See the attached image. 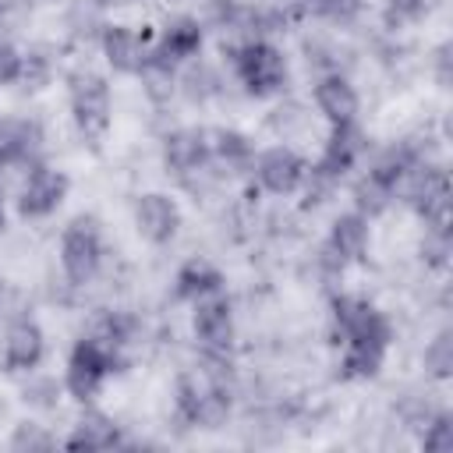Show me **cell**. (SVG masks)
<instances>
[{"mask_svg": "<svg viewBox=\"0 0 453 453\" xmlns=\"http://www.w3.org/2000/svg\"><path fill=\"white\" fill-rule=\"evenodd\" d=\"M177 411L195 428H219L230 418V396L205 375H184L177 382Z\"/></svg>", "mask_w": 453, "mask_h": 453, "instance_id": "8992f818", "label": "cell"}, {"mask_svg": "<svg viewBox=\"0 0 453 453\" xmlns=\"http://www.w3.org/2000/svg\"><path fill=\"white\" fill-rule=\"evenodd\" d=\"M425 368H428L432 379H449L453 375V333L449 329H439L435 340H428Z\"/></svg>", "mask_w": 453, "mask_h": 453, "instance_id": "603a6c76", "label": "cell"}, {"mask_svg": "<svg viewBox=\"0 0 453 453\" xmlns=\"http://www.w3.org/2000/svg\"><path fill=\"white\" fill-rule=\"evenodd\" d=\"M120 428L113 425V418L99 414V411H85V418L74 425V432L67 435V449H113L120 446Z\"/></svg>", "mask_w": 453, "mask_h": 453, "instance_id": "d6986e66", "label": "cell"}, {"mask_svg": "<svg viewBox=\"0 0 453 453\" xmlns=\"http://www.w3.org/2000/svg\"><path fill=\"white\" fill-rule=\"evenodd\" d=\"M255 177L269 195H294L308 177V163L290 145H273V149L258 152Z\"/></svg>", "mask_w": 453, "mask_h": 453, "instance_id": "30bf717a", "label": "cell"}, {"mask_svg": "<svg viewBox=\"0 0 453 453\" xmlns=\"http://www.w3.org/2000/svg\"><path fill=\"white\" fill-rule=\"evenodd\" d=\"M393 188H386V184H379L372 173H365L357 184H354V212H361L365 219H375V216H382L386 209H389V202H393Z\"/></svg>", "mask_w": 453, "mask_h": 453, "instance_id": "7402d4cb", "label": "cell"}, {"mask_svg": "<svg viewBox=\"0 0 453 453\" xmlns=\"http://www.w3.org/2000/svg\"><path fill=\"white\" fill-rule=\"evenodd\" d=\"M421 446H425V449H432V453H449V449H453V418H449L446 411H442V414L425 418Z\"/></svg>", "mask_w": 453, "mask_h": 453, "instance_id": "d4e9b609", "label": "cell"}, {"mask_svg": "<svg viewBox=\"0 0 453 453\" xmlns=\"http://www.w3.org/2000/svg\"><path fill=\"white\" fill-rule=\"evenodd\" d=\"M421 156L414 152V145H407V142H396V145H389V149H382L379 152V159L372 163V177L379 180V184H386V188H393L396 191V184L403 180V173L418 163Z\"/></svg>", "mask_w": 453, "mask_h": 453, "instance_id": "ffe728a7", "label": "cell"}, {"mask_svg": "<svg viewBox=\"0 0 453 453\" xmlns=\"http://www.w3.org/2000/svg\"><path fill=\"white\" fill-rule=\"evenodd\" d=\"M315 106L329 124L357 120V92L343 74H326L315 85Z\"/></svg>", "mask_w": 453, "mask_h": 453, "instance_id": "e0dca14e", "label": "cell"}, {"mask_svg": "<svg viewBox=\"0 0 453 453\" xmlns=\"http://www.w3.org/2000/svg\"><path fill=\"white\" fill-rule=\"evenodd\" d=\"M117 361H120V347L99 340V336H81L67 357V372H64V386L74 400L88 403L99 396L103 382L117 372Z\"/></svg>", "mask_w": 453, "mask_h": 453, "instance_id": "7a4b0ae2", "label": "cell"}, {"mask_svg": "<svg viewBox=\"0 0 453 453\" xmlns=\"http://www.w3.org/2000/svg\"><path fill=\"white\" fill-rule=\"evenodd\" d=\"M67 188H71V180H67L64 170L46 166V163H35L28 170L21 191H18V212L25 219H46V216H53L64 205Z\"/></svg>", "mask_w": 453, "mask_h": 453, "instance_id": "52a82bcc", "label": "cell"}, {"mask_svg": "<svg viewBox=\"0 0 453 453\" xmlns=\"http://www.w3.org/2000/svg\"><path fill=\"white\" fill-rule=\"evenodd\" d=\"M361 152H365V134H361L357 120H350V124H333L329 142H326V149H322V156H319V163H315L311 173L333 184V180H340L347 170H354V163L361 159Z\"/></svg>", "mask_w": 453, "mask_h": 453, "instance_id": "8fae6325", "label": "cell"}, {"mask_svg": "<svg viewBox=\"0 0 453 453\" xmlns=\"http://www.w3.org/2000/svg\"><path fill=\"white\" fill-rule=\"evenodd\" d=\"M365 0H311V7L322 14V18H333V21H350L357 18Z\"/></svg>", "mask_w": 453, "mask_h": 453, "instance_id": "4316f807", "label": "cell"}, {"mask_svg": "<svg viewBox=\"0 0 453 453\" xmlns=\"http://www.w3.org/2000/svg\"><path fill=\"white\" fill-rule=\"evenodd\" d=\"M71 117H74L81 138H88L92 145L110 131L113 99H110V85L103 74L81 71L71 78Z\"/></svg>", "mask_w": 453, "mask_h": 453, "instance_id": "5b68a950", "label": "cell"}, {"mask_svg": "<svg viewBox=\"0 0 453 453\" xmlns=\"http://www.w3.org/2000/svg\"><path fill=\"white\" fill-rule=\"evenodd\" d=\"M333 322L343 340V379H375L393 343L389 319L372 301L340 294L333 297Z\"/></svg>", "mask_w": 453, "mask_h": 453, "instance_id": "6da1fadb", "label": "cell"}, {"mask_svg": "<svg viewBox=\"0 0 453 453\" xmlns=\"http://www.w3.org/2000/svg\"><path fill=\"white\" fill-rule=\"evenodd\" d=\"M21 67H25V57L11 42H0V85L18 81L21 78Z\"/></svg>", "mask_w": 453, "mask_h": 453, "instance_id": "83f0119b", "label": "cell"}, {"mask_svg": "<svg viewBox=\"0 0 453 453\" xmlns=\"http://www.w3.org/2000/svg\"><path fill=\"white\" fill-rule=\"evenodd\" d=\"M60 265L71 283H88L103 265V234L96 216H74L60 234Z\"/></svg>", "mask_w": 453, "mask_h": 453, "instance_id": "277c9868", "label": "cell"}, {"mask_svg": "<svg viewBox=\"0 0 453 453\" xmlns=\"http://www.w3.org/2000/svg\"><path fill=\"white\" fill-rule=\"evenodd\" d=\"M209 145H212V156L223 159L226 166H248V163L255 159V145H251V138L241 134V131H230V127L209 134Z\"/></svg>", "mask_w": 453, "mask_h": 453, "instance_id": "44dd1931", "label": "cell"}, {"mask_svg": "<svg viewBox=\"0 0 453 453\" xmlns=\"http://www.w3.org/2000/svg\"><path fill=\"white\" fill-rule=\"evenodd\" d=\"M42 354H46V336H42L39 322L18 319L4 336V368L7 372H32V368H39Z\"/></svg>", "mask_w": 453, "mask_h": 453, "instance_id": "2e32d148", "label": "cell"}, {"mask_svg": "<svg viewBox=\"0 0 453 453\" xmlns=\"http://www.w3.org/2000/svg\"><path fill=\"white\" fill-rule=\"evenodd\" d=\"M212 159V145H209V131L202 127H177L163 138V166L173 173H195Z\"/></svg>", "mask_w": 453, "mask_h": 453, "instance_id": "9a60e30c", "label": "cell"}, {"mask_svg": "<svg viewBox=\"0 0 453 453\" xmlns=\"http://www.w3.org/2000/svg\"><path fill=\"white\" fill-rule=\"evenodd\" d=\"M389 4H393V7L400 11V14H418L425 0H389Z\"/></svg>", "mask_w": 453, "mask_h": 453, "instance_id": "f1b7e54d", "label": "cell"}, {"mask_svg": "<svg viewBox=\"0 0 453 453\" xmlns=\"http://www.w3.org/2000/svg\"><path fill=\"white\" fill-rule=\"evenodd\" d=\"M219 290H223V273L205 258H188L173 276V294H177V301H188V304H195L209 294H219Z\"/></svg>", "mask_w": 453, "mask_h": 453, "instance_id": "ac0fdd59", "label": "cell"}, {"mask_svg": "<svg viewBox=\"0 0 453 453\" xmlns=\"http://www.w3.org/2000/svg\"><path fill=\"white\" fill-rule=\"evenodd\" d=\"M421 255H425V262H428L432 269H442V265L449 262V234L428 230V234H425V244H421Z\"/></svg>", "mask_w": 453, "mask_h": 453, "instance_id": "484cf974", "label": "cell"}, {"mask_svg": "<svg viewBox=\"0 0 453 453\" xmlns=\"http://www.w3.org/2000/svg\"><path fill=\"white\" fill-rule=\"evenodd\" d=\"M446 60H449V46H442V50H439V81H442V85L449 81V71H446Z\"/></svg>", "mask_w": 453, "mask_h": 453, "instance_id": "f546056e", "label": "cell"}, {"mask_svg": "<svg viewBox=\"0 0 453 453\" xmlns=\"http://www.w3.org/2000/svg\"><path fill=\"white\" fill-rule=\"evenodd\" d=\"M134 226L149 244H170L180 230V205L163 191H149L134 202Z\"/></svg>", "mask_w": 453, "mask_h": 453, "instance_id": "7c38bea8", "label": "cell"}, {"mask_svg": "<svg viewBox=\"0 0 453 453\" xmlns=\"http://www.w3.org/2000/svg\"><path fill=\"white\" fill-rule=\"evenodd\" d=\"M103 57L120 74H142L149 57V32H138L131 25H106L99 35Z\"/></svg>", "mask_w": 453, "mask_h": 453, "instance_id": "5bb4252c", "label": "cell"}, {"mask_svg": "<svg viewBox=\"0 0 453 453\" xmlns=\"http://www.w3.org/2000/svg\"><path fill=\"white\" fill-rule=\"evenodd\" d=\"M234 71H237L244 92L255 99L276 96L287 85V57L265 39H251V42L237 46L234 50Z\"/></svg>", "mask_w": 453, "mask_h": 453, "instance_id": "3957f363", "label": "cell"}, {"mask_svg": "<svg viewBox=\"0 0 453 453\" xmlns=\"http://www.w3.org/2000/svg\"><path fill=\"white\" fill-rule=\"evenodd\" d=\"M202 42H205V35H202V25H198L195 18H173V21L159 32V39L149 46L145 64L173 71L177 64L191 60V57L202 50Z\"/></svg>", "mask_w": 453, "mask_h": 453, "instance_id": "9c48e42d", "label": "cell"}, {"mask_svg": "<svg viewBox=\"0 0 453 453\" xmlns=\"http://www.w3.org/2000/svg\"><path fill=\"white\" fill-rule=\"evenodd\" d=\"M0 301H4V276H0Z\"/></svg>", "mask_w": 453, "mask_h": 453, "instance_id": "1f68e13d", "label": "cell"}, {"mask_svg": "<svg viewBox=\"0 0 453 453\" xmlns=\"http://www.w3.org/2000/svg\"><path fill=\"white\" fill-rule=\"evenodd\" d=\"M7 226V205H4V191H0V230Z\"/></svg>", "mask_w": 453, "mask_h": 453, "instance_id": "4dcf8cb0", "label": "cell"}, {"mask_svg": "<svg viewBox=\"0 0 453 453\" xmlns=\"http://www.w3.org/2000/svg\"><path fill=\"white\" fill-rule=\"evenodd\" d=\"M368 219L361 212H340L329 226V241L322 248V262L336 273H343V265L361 262L368 251Z\"/></svg>", "mask_w": 453, "mask_h": 453, "instance_id": "ba28073f", "label": "cell"}, {"mask_svg": "<svg viewBox=\"0 0 453 453\" xmlns=\"http://www.w3.org/2000/svg\"><path fill=\"white\" fill-rule=\"evenodd\" d=\"M191 329H195V340L205 350H216L219 354V350L230 347V340H234V311H230V301H226L223 290L195 301Z\"/></svg>", "mask_w": 453, "mask_h": 453, "instance_id": "4fadbf2b", "label": "cell"}, {"mask_svg": "<svg viewBox=\"0 0 453 453\" xmlns=\"http://www.w3.org/2000/svg\"><path fill=\"white\" fill-rule=\"evenodd\" d=\"M53 446H57V439L42 425H35V421L14 425V432L7 439V449L11 453H42V449H53Z\"/></svg>", "mask_w": 453, "mask_h": 453, "instance_id": "cb8c5ba5", "label": "cell"}]
</instances>
